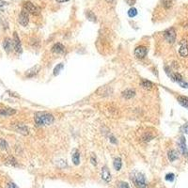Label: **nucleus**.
<instances>
[{"mask_svg":"<svg viewBox=\"0 0 188 188\" xmlns=\"http://www.w3.org/2000/svg\"><path fill=\"white\" fill-rule=\"evenodd\" d=\"M182 129H183V131H184L185 134H188V122L183 126V128H182Z\"/></svg>","mask_w":188,"mask_h":188,"instance_id":"34","label":"nucleus"},{"mask_svg":"<svg viewBox=\"0 0 188 188\" xmlns=\"http://www.w3.org/2000/svg\"><path fill=\"white\" fill-rule=\"evenodd\" d=\"M148 54V50L145 46L143 45H140V46H137L135 49H134V56L136 59H139V60H143Z\"/></svg>","mask_w":188,"mask_h":188,"instance_id":"5","label":"nucleus"},{"mask_svg":"<svg viewBox=\"0 0 188 188\" xmlns=\"http://www.w3.org/2000/svg\"><path fill=\"white\" fill-rule=\"evenodd\" d=\"M120 187L121 188H130V186H129V185L127 184V183H125V182H120Z\"/></svg>","mask_w":188,"mask_h":188,"instance_id":"31","label":"nucleus"},{"mask_svg":"<svg viewBox=\"0 0 188 188\" xmlns=\"http://www.w3.org/2000/svg\"><path fill=\"white\" fill-rule=\"evenodd\" d=\"M136 14H137V10H136L135 8H131V9H129V11H128V15H129V17H131V18L134 17Z\"/></svg>","mask_w":188,"mask_h":188,"instance_id":"24","label":"nucleus"},{"mask_svg":"<svg viewBox=\"0 0 188 188\" xmlns=\"http://www.w3.org/2000/svg\"><path fill=\"white\" fill-rule=\"evenodd\" d=\"M164 37L168 43H174L176 41V31L173 27L168 28L164 31Z\"/></svg>","mask_w":188,"mask_h":188,"instance_id":"3","label":"nucleus"},{"mask_svg":"<svg viewBox=\"0 0 188 188\" xmlns=\"http://www.w3.org/2000/svg\"><path fill=\"white\" fill-rule=\"evenodd\" d=\"M168 159H169L170 162H174L175 160H177L179 158V153L175 150H170L168 152Z\"/></svg>","mask_w":188,"mask_h":188,"instance_id":"17","label":"nucleus"},{"mask_svg":"<svg viewBox=\"0 0 188 188\" xmlns=\"http://www.w3.org/2000/svg\"><path fill=\"white\" fill-rule=\"evenodd\" d=\"M28 22H29V15H28V12L23 9V10L21 11L20 15H19V23L23 26H26L28 25Z\"/></svg>","mask_w":188,"mask_h":188,"instance_id":"6","label":"nucleus"},{"mask_svg":"<svg viewBox=\"0 0 188 188\" xmlns=\"http://www.w3.org/2000/svg\"><path fill=\"white\" fill-rule=\"evenodd\" d=\"M15 113H16V110L12 108H9V107L0 108V116L2 117H9V116L14 115Z\"/></svg>","mask_w":188,"mask_h":188,"instance_id":"14","label":"nucleus"},{"mask_svg":"<svg viewBox=\"0 0 188 188\" xmlns=\"http://www.w3.org/2000/svg\"><path fill=\"white\" fill-rule=\"evenodd\" d=\"M24 9L29 13H32V14H39L40 13V9L37 7V6H35L32 2H30V1H26V2H25L24 3Z\"/></svg>","mask_w":188,"mask_h":188,"instance_id":"4","label":"nucleus"},{"mask_svg":"<svg viewBox=\"0 0 188 188\" xmlns=\"http://www.w3.org/2000/svg\"><path fill=\"white\" fill-rule=\"evenodd\" d=\"M8 143H7V141L5 140V139H3V138H0V148L2 149V150H7L8 149Z\"/></svg>","mask_w":188,"mask_h":188,"instance_id":"26","label":"nucleus"},{"mask_svg":"<svg viewBox=\"0 0 188 188\" xmlns=\"http://www.w3.org/2000/svg\"><path fill=\"white\" fill-rule=\"evenodd\" d=\"M113 166H114V168L117 170V171H120L122 167V161L120 157H116L114 159V162H113Z\"/></svg>","mask_w":188,"mask_h":188,"instance_id":"18","label":"nucleus"},{"mask_svg":"<svg viewBox=\"0 0 188 188\" xmlns=\"http://www.w3.org/2000/svg\"><path fill=\"white\" fill-rule=\"evenodd\" d=\"M126 2H127L129 5H131V6H132V5H134V4L135 0H126Z\"/></svg>","mask_w":188,"mask_h":188,"instance_id":"35","label":"nucleus"},{"mask_svg":"<svg viewBox=\"0 0 188 188\" xmlns=\"http://www.w3.org/2000/svg\"><path fill=\"white\" fill-rule=\"evenodd\" d=\"M179 54H180V55H181V57H183V58H186V57H188L187 41H185V40H183V41L180 43Z\"/></svg>","mask_w":188,"mask_h":188,"instance_id":"7","label":"nucleus"},{"mask_svg":"<svg viewBox=\"0 0 188 188\" xmlns=\"http://www.w3.org/2000/svg\"><path fill=\"white\" fill-rule=\"evenodd\" d=\"M7 162H8V164H9V165H11V166H13V167H16L17 166V162H16V160L13 158V157H9V159L7 160Z\"/></svg>","mask_w":188,"mask_h":188,"instance_id":"27","label":"nucleus"},{"mask_svg":"<svg viewBox=\"0 0 188 188\" xmlns=\"http://www.w3.org/2000/svg\"><path fill=\"white\" fill-rule=\"evenodd\" d=\"M12 47H13V42L11 39L9 38H6L3 42V48L4 50L7 52V53H9L11 50H12Z\"/></svg>","mask_w":188,"mask_h":188,"instance_id":"12","label":"nucleus"},{"mask_svg":"<svg viewBox=\"0 0 188 188\" xmlns=\"http://www.w3.org/2000/svg\"><path fill=\"white\" fill-rule=\"evenodd\" d=\"M71 160L75 166H78L80 163V153L77 150H73L71 152Z\"/></svg>","mask_w":188,"mask_h":188,"instance_id":"16","label":"nucleus"},{"mask_svg":"<svg viewBox=\"0 0 188 188\" xmlns=\"http://www.w3.org/2000/svg\"><path fill=\"white\" fill-rule=\"evenodd\" d=\"M6 4H7V3H6L5 1H3V0H0V9H1L3 6H5Z\"/></svg>","mask_w":188,"mask_h":188,"instance_id":"36","label":"nucleus"},{"mask_svg":"<svg viewBox=\"0 0 188 188\" xmlns=\"http://www.w3.org/2000/svg\"><path fill=\"white\" fill-rule=\"evenodd\" d=\"M101 176H102V179L105 182V183H109L111 181V173L108 169L107 167H104L102 168V171H101Z\"/></svg>","mask_w":188,"mask_h":188,"instance_id":"10","label":"nucleus"},{"mask_svg":"<svg viewBox=\"0 0 188 188\" xmlns=\"http://www.w3.org/2000/svg\"><path fill=\"white\" fill-rule=\"evenodd\" d=\"M63 68H64V65H63V63H60V64H59L56 68H55V70H54V74L55 75H58L61 71L63 70Z\"/></svg>","mask_w":188,"mask_h":188,"instance_id":"23","label":"nucleus"},{"mask_svg":"<svg viewBox=\"0 0 188 188\" xmlns=\"http://www.w3.org/2000/svg\"><path fill=\"white\" fill-rule=\"evenodd\" d=\"M12 42H13V48H14V50L17 53H21L22 52V45H21L20 39H19V37H18V35H17L16 32H14V34H13V40H12Z\"/></svg>","mask_w":188,"mask_h":188,"instance_id":"8","label":"nucleus"},{"mask_svg":"<svg viewBox=\"0 0 188 188\" xmlns=\"http://www.w3.org/2000/svg\"><path fill=\"white\" fill-rule=\"evenodd\" d=\"M6 188H18V186H17L15 184H13V183H9V184L7 185Z\"/></svg>","mask_w":188,"mask_h":188,"instance_id":"33","label":"nucleus"},{"mask_svg":"<svg viewBox=\"0 0 188 188\" xmlns=\"http://www.w3.org/2000/svg\"><path fill=\"white\" fill-rule=\"evenodd\" d=\"M67 1H69V0H57V2H59V3H63V2H67Z\"/></svg>","mask_w":188,"mask_h":188,"instance_id":"37","label":"nucleus"},{"mask_svg":"<svg viewBox=\"0 0 188 188\" xmlns=\"http://www.w3.org/2000/svg\"><path fill=\"white\" fill-rule=\"evenodd\" d=\"M178 84H179V85H180V86H181L182 88H188V83H187V82H185V81H184V80H183V81H181V82H179Z\"/></svg>","mask_w":188,"mask_h":188,"instance_id":"30","label":"nucleus"},{"mask_svg":"<svg viewBox=\"0 0 188 188\" xmlns=\"http://www.w3.org/2000/svg\"><path fill=\"white\" fill-rule=\"evenodd\" d=\"M86 15H87V17H88V20H90V21H92V22H95V21H96V16H95V14H94L92 11L88 10V11L86 13Z\"/></svg>","mask_w":188,"mask_h":188,"instance_id":"22","label":"nucleus"},{"mask_svg":"<svg viewBox=\"0 0 188 188\" xmlns=\"http://www.w3.org/2000/svg\"><path fill=\"white\" fill-rule=\"evenodd\" d=\"M41 70V66L40 65H36L34 67H32L31 69L27 70L26 72V76L28 77V78H31V77H34L36 74H38V72L40 71Z\"/></svg>","mask_w":188,"mask_h":188,"instance_id":"11","label":"nucleus"},{"mask_svg":"<svg viewBox=\"0 0 188 188\" xmlns=\"http://www.w3.org/2000/svg\"><path fill=\"white\" fill-rule=\"evenodd\" d=\"M35 124L39 127L41 126L51 125L55 122V118L52 114L46 112H38L34 117Z\"/></svg>","mask_w":188,"mask_h":188,"instance_id":"1","label":"nucleus"},{"mask_svg":"<svg viewBox=\"0 0 188 188\" xmlns=\"http://www.w3.org/2000/svg\"><path fill=\"white\" fill-rule=\"evenodd\" d=\"M179 147H180L181 152H182L185 156L188 157V150L187 147H186V142H185V136H181V137H180V140H179Z\"/></svg>","mask_w":188,"mask_h":188,"instance_id":"9","label":"nucleus"},{"mask_svg":"<svg viewBox=\"0 0 188 188\" xmlns=\"http://www.w3.org/2000/svg\"><path fill=\"white\" fill-rule=\"evenodd\" d=\"M134 95H135V91L134 89H126L122 92V97L125 99H131L134 97Z\"/></svg>","mask_w":188,"mask_h":188,"instance_id":"20","label":"nucleus"},{"mask_svg":"<svg viewBox=\"0 0 188 188\" xmlns=\"http://www.w3.org/2000/svg\"><path fill=\"white\" fill-rule=\"evenodd\" d=\"M174 177H175V175L173 173H168V174L166 175V180L168 181V182H173L174 181Z\"/></svg>","mask_w":188,"mask_h":188,"instance_id":"28","label":"nucleus"},{"mask_svg":"<svg viewBox=\"0 0 188 188\" xmlns=\"http://www.w3.org/2000/svg\"><path fill=\"white\" fill-rule=\"evenodd\" d=\"M130 179L136 188H148V182L143 173L133 170L130 174Z\"/></svg>","mask_w":188,"mask_h":188,"instance_id":"2","label":"nucleus"},{"mask_svg":"<svg viewBox=\"0 0 188 188\" xmlns=\"http://www.w3.org/2000/svg\"><path fill=\"white\" fill-rule=\"evenodd\" d=\"M14 129H15L18 133H20V134H24V135H26V134H29L28 128L25 125V124H23V123H18V124H16V125L14 126Z\"/></svg>","mask_w":188,"mask_h":188,"instance_id":"13","label":"nucleus"},{"mask_svg":"<svg viewBox=\"0 0 188 188\" xmlns=\"http://www.w3.org/2000/svg\"><path fill=\"white\" fill-rule=\"evenodd\" d=\"M140 85H141V87H142L143 88H145V89H151V88H153V84H152L151 81L145 80V79H143V80L141 81Z\"/></svg>","mask_w":188,"mask_h":188,"instance_id":"21","label":"nucleus"},{"mask_svg":"<svg viewBox=\"0 0 188 188\" xmlns=\"http://www.w3.org/2000/svg\"><path fill=\"white\" fill-rule=\"evenodd\" d=\"M143 139H144L145 141H150V140H151V139H152V136H151V135H150V134H146L143 136Z\"/></svg>","mask_w":188,"mask_h":188,"instance_id":"32","label":"nucleus"},{"mask_svg":"<svg viewBox=\"0 0 188 188\" xmlns=\"http://www.w3.org/2000/svg\"><path fill=\"white\" fill-rule=\"evenodd\" d=\"M64 51H65V47L60 43L54 44L53 47H52V52L55 53V54H62Z\"/></svg>","mask_w":188,"mask_h":188,"instance_id":"15","label":"nucleus"},{"mask_svg":"<svg viewBox=\"0 0 188 188\" xmlns=\"http://www.w3.org/2000/svg\"><path fill=\"white\" fill-rule=\"evenodd\" d=\"M90 161H91V164H92L93 166H97V160H96V156H95L94 154L91 155Z\"/></svg>","mask_w":188,"mask_h":188,"instance_id":"29","label":"nucleus"},{"mask_svg":"<svg viewBox=\"0 0 188 188\" xmlns=\"http://www.w3.org/2000/svg\"><path fill=\"white\" fill-rule=\"evenodd\" d=\"M177 99H178L179 104L182 106H184V107H185V108L188 109V97H186V96H178Z\"/></svg>","mask_w":188,"mask_h":188,"instance_id":"19","label":"nucleus"},{"mask_svg":"<svg viewBox=\"0 0 188 188\" xmlns=\"http://www.w3.org/2000/svg\"><path fill=\"white\" fill-rule=\"evenodd\" d=\"M162 4L166 9H169L172 6V0H162Z\"/></svg>","mask_w":188,"mask_h":188,"instance_id":"25","label":"nucleus"}]
</instances>
